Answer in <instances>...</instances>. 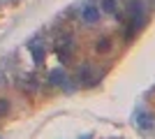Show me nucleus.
Wrapping results in <instances>:
<instances>
[{
  "label": "nucleus",
  "mask_w": 155,
  "mask_h": 139,
  "mask_svg": "<svg viewBox=\"0 0 155 139\" xmlns=\"http://www.w3.org/2000/svg\"><path fill=\"white\" fill-rule=\"evenodd\" d=\"M97 19H100V9H97L95 5L84 7V12H81V21H84V23H95Z\"/></svg>",
  "instance_id": "1"
},
{
  "label": "nucleus",
  "mask_w": 155,
  "mask_h": 139,
  "mask_svg": "<svg viewBox=\"0 0 155 139\" xmlns=\"http://www.w3.org/2000/svg\"><path fill=\"white\" fill-rule=\"evenodd\" d=\"M58 58H60V63H67V60L72 58V42H65L58 49Z\"/></svg>",
  "instance_id": "2"
},
{
  "label": "nucleus",
  "mask_w": 155,
  "mask_h": 139,
  "mask_svg": "<svg viewBox=\"0 0 155 139\" xmlns=\"http://www.w3.org/2000/svg\"><path fill=\"white\" fill-rule=\"evenodd\" d=\"M137 125L141 127V130H150L153 127V118H150L148 114H139L137 116Z\"/></svg>",
  "instance_id": "3"
},
{
  "label": "nucleus",
  "mask_w": 155,
  "mask_h": 139,
  "mask_svg": "<svg viewBox=\"0 0 155 139\" xmlns=\"http://www.w3.org/2000/svg\"><path fill=\"white\" fill-rule=\"evenodd\" d=\"M49 77H51V84H53V86H60V84H65V79H67L63 70H53Z\"/></svg>",
  "instance_id": "4"
},
{
  "label": "nucleus",
  "mask_w": 155,
  "mask_h": 139,
  "mask_svg": "<svg viewBox=\"0 0 155 139\" xmlns=\"http://www.w3.org/2000/svg\"><path fill=\"white\" fill-rule=\"evenodd\" d=\"M30 51H32V58H35V63H42V60H44V49H42V46L32 44V46H30Z\"/></svg>",
  "instance_id": "5"
},
{
  "label": "nucleus",
  "mask_w": 155,
  "mask_h": 139,
  "mask_svg": "<svg viewBox=\"0 0 155 139\" xmlns=\"http://www.w3.org/2000/svg\"><path fill=\"white\" fill-rule=\"evenodd\" d=\"M95 49H97V51H109V49H111V40H109V37H102V40H97V44H95Z\"/></svg>",
  "instance_id": "6"
},
{
  "label": "nucleus",
  "mask_w": 155,
  "mask_h": 139,
  "mask_svg": "<svg viewBox=\"0 0 155 139\" xmlns=\"http://www.w3.org/2000/svg\"><path fill=\"white\" fill-rule=\"evenodd\" d=\"M102 9L109 14H116V0H102Z\"/></svg>",
  "instance_id": "7"
},
{
  "label": "nucleus",
  "mask_w": 155,
  "mask_h": 139,
  "mask_svg": "<svg viewBox=\"0 0 155 139\" xmlns=\"http://www.w3.org/2000/svg\"><path fill=\"white\" fill-rule=\"evenodd\" d=\"M7 111H9V102L5 98H0V116H7Z\"/></svg>",
  "instance_id": "8"
},
{
  "label": "nucleus",
  "mask_w": 155,
  "mask_h": 139,
  "mask_svg": "<svg viewBox=\"0 0 155 139\" xmlns=\"http://www.w3.org/2000/svg\"><path fill=\"white\" fill-rule=\"evenodd\" d=\"M86 139H88V137H86Z\"/></svg>",
  "instance_id": "9"
}]
</instances>
